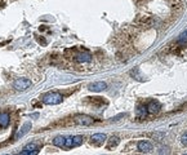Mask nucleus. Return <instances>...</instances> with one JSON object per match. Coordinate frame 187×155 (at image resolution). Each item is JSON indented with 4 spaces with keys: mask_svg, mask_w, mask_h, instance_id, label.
<instances>
[{
    "mask_svg": "<svg viewBox=\"0 0 187 155\" xmlns=\"http://www.w3.org/2000/svg\"><path fill=\"white\" fill-rule=\"evenodd\" d=\"M41 100H43V102L47 103V105H58V103L62 102L63 97L57 92H49V93H47V95H44L43 97H41Z\"/></svg>",
    "mask_w": 187,
    "mask_h": 155,
    "instance_id": "obj_1",
    "label": "nucleus"
},
{
    "mask_svg": "<svg viewBox=\"0 0 187 155\" xmlns=\"http://www.w3.org/2000/svg\"><path fill=\"white\" fill-rule=\"evenodd\" d=\"M74 121L79 126H84V127H88V126H92L94 123V119L89 115H85V114H78L74 118Z\"/></svg>",
    "mask_w": 187,
    "mask_h": 155,
    "instance_id": "obj_2",
    "label": "nucleus"
},
{
    "mask_svg": "<svg viewBox=\"0 0 187 155\" xmlns=\"http://www.w3.org/2000/svg\"><path fill=\"white\" fill-rule=\"evenodd\" d=\"M14 88L17 90H26L31 87V80L30 79H25V78H21V79H17L14 81Z\"/></svg>",
    "mask_w": 187,
    "mask_h": 155,
    "instance_id": "obj_3",
    "label": "nucleus"
},
{
    "mask_svg": "<svg viewBox=\"0 0 187 155\" xmlns=\"http://www.w3.org/2000/svg\"><path fill=\"white\" fill-rule=\"evenodd\" d=\"M107 88V84L105 81H96V83H92V84L88 85V89L92 92H102Z\"/></svg>",
    "mask_w": 187,
    "mask_h": 155,
    "instance_id": "obj_4",
    "label": "nucleus"
},
{
    "mask_svg": "<svg viewBox=\"0 0 187 155\" xmlns=\"http://www.w3.org/2000/svg\"><path fill=\"white\" fill-rule=\"evenodd\" d=\"M106 134L105 133H96V134H93V136L90 137L92 142L93 143H96V145H102L103 142L106 141Z\"/></svg>",
    "mask_w": 187,
    "mask_h": 155,
    "instance_id": "obj_5",
    "label": "nucleus"
},
{
    "mask_svg": "<svg viewBox=\"0 0 187 155\" xmlns=\"http://www.w3.org/2000/svg\"><path fill=\"white\" fill-rule=\"evenodd\" d=\"M137 147L139 151L142 152H149L152 150V145L149 142V141H139L138 145H137Z\"/></svg>",
    "mask_w": 187,
    "mask_h": 155,
    "instance_id": "obj_6",
    "label": "nucleus"
},
{
    "mask_svg": "<svg viewBox=\"0 0 187 155\" xmlns=\"http://www.w3.org/2000/svg\"><path fill=\"white\" fill-rule=\"evenodd\" d=\"M75 61L80 62V64H83V62H90L92 61V56L88 53V52H84V53H78L75 56Z\"/></svg>",
    "mask_w": 187,
    "mask_h": 155,
    "instance_id": "obj_7",
    "label": "nucleus"
},
{
    "mask_svg": "<svg viewBox=\"0 0 187 155\" xmlns=\"http://www.w3.org/2000/svg\"><path fill=\"white\" fill-rule=\"evenodd\" d=\"M159 110H160V103L158 101H151L147 105V111L150 114H156L159 112Z\"/></svg>",
    "mask_w": 187,
    "mask_h": 155,
    "instance_id": "obj_8",
    "label": "nucleus"
},
{
    "mask_svg": "<svg viewBox=\"0 0 187 155\" xmlns=\"http://www.w3.org/2000/svg\"><path fill=\"white\" fill-rule=\"evenodd\" d=\"M9 121H10L9 114L8 112H0V127H2V128L8 127Z\"/></svg>",
    "mask_w": 187,
    "mask_h": 155,
    "instance_id": "obj_9",
    "label": "nucleus"
},
{
    "mask_svg": "<svg viewBox=\"0 0 187 155\" xmlns=\"http://www.w3.org/2000/svg\"><path fill=\"white\" fill-rule=\"evenodd\" d=\"M119 142H120L119 137H116V136H112V137H110V138L107 140V145H106V147H107V149L116 147L118 145H119Z\"/></svg>",
    "mask_w": 187,
    "mask_h": 155,
    "instance_id": "obj_10",
    "label": "nucleus"
},
{
    "mask_svg": "<svg viewBox=\"0 0 187 155\" xmlns=\"http://www.w3.org/2000/svg\"><path fill=\"white\" fill-rule=\"evenodd\" d=\"M30 128H31V123H25L23 124V127L21 128V131L17 133V136H16V140H18V138H21L22 136H25V134L30 131Z\"/></svg>",
    "mask_w": 187,
    "mask_h": 155,
    "instance_id": "obj_11",
    "label": "nucleus"
},
{
    "mask_svg": "<svg viewBox=\"0 0 187 155\" xmlns=\"http://www.w3.org/2000/svg\"><path fill=\"white\" fill-rule=\"evenodd\" d=\"M65 142H66V137H63V136H57L53 140V145L57 147H65Z\"/></svg>",
    "mask_w": 187,
    "mask_h": 155,
    "instance_id": "obj_12",
    "label": "nucleus"
},
{
    "mask_svg": "<svg viewBox=\"0 0 187 155\" xmlns=\"http://www.w3.org/2000/svg\"><path fill=\"white\" fill-rule=\"evenodd\" d=\"M83 142H84V137H83V136H74V137H72V145H71V146L72 147H78V146H80Z\"/></svg>",
    "mask_w": 187,
    "mask_h": 155,
    "instance_id": "obj_13",
    "label": "nucleus"
},
{
    "mask_svg": "<svg viewBox=\"0 0 187 155\" xmlns=\"http://www.w3.org/2000/svg\"><path fill=\"white\" fill-rule=\"evenodd\" d=\"M88 98H89V101H90L92 105L98 106V105H102V103H103L102 97H88Z\"/></svg>",
    "mask_w": 187,
    "mask_h": 155,
    "instance_id": "obj_14",
    "label": "nucleus"
},
{
    "mask_svg": "<svg viewBox=\"0 0 187 155\" xmlns=\"http://www.w3.org/2000/svg\"><path fill=\"white\" fill-rule=\"evenodd\" d=\"M35 150H38L36 143H27L23 147V151H35Z\"/></svg>",
    "mask_w": 187,
    "mask_h": 155,
    "instance_id": "obj_15",
    "label": "nucleus"
},
{
    "mask_svg": "<svg viewBox=\"0 0 187 155\" xmlns=\"http://www.w3.org/2000/svg\"><path fill=\"white\" fill-rule=\"evenodd\" d=\"M137 114H138V118H144L147 114V107H139L137 110Z\"/></svg>",
    "mask_w": 187,
    "mask_h": 155,
    "instance_id": "obj_16",
    "label": "nucleus"
},
{
    "mask_svg": "<svg viewBox=\"0 0 187 155\" xmlns=\"http://www.w3.org/2000/svg\"><path fill=\"white\" fill-rule=\"evenodd\" d=\"M72 137H66V142H65V147L66 149H72Z\"/></svg>",
    "mask_w": 187,
    "mask_h": 155,
    "instance_id": "obj_17",
    "label": "nucleus"
},
{
    "mask_svg": "<svg viewBox=\"0 0 187 155\" xmlns=\"http://www.w3.org/2000/svg\"><path fill=\"white\" fill-rule=\"evenodd\" d=\"M39 154V150H35V151H23L21 152V155H38Z\"/></svg>",
    "mask_w": 187,
    "mask_h": 155,
    "instance_id": "obj_18",
    "label": "nucleus"
},
{
    "mask_svg": "<svg viewBox=\"0 0 187 155\" xmlns=\"http://www.w3.org/2000/svg\"><path fill=\"white\" fill-rule=\"evenodd\" d=\"M181 142L184 145V146H187V132L182 134V137H181Z\"/></svg>",
    "mask_w": 187,
    "mask_h": 155,
    "instance_id": "obj_19",
    "label": "nucleus"
},
{
    "mask_svg": "<svg viewBox=\"0 0 187 155\" xmlns=\"http://www.w3.org/2000/svg\"><path fill=\"white\" fill-rule=\"evenodd\" d=\"M5 155H9V154H5Z\"/></svg>",
    "mask_w": 187,
    "mask_h": 155,
    "instance_id": "obj_20",
    "label": "nucleus"
},
{
    "mask_svg": "<svg viewBox=\"0 0 187 155\" xmlns=\"http://www.w3.org/2000/svg\"><path fill=\"white\" fill-rule=\"evenodd\" d=\"M184 155H187V154H184Z\"/></svg>",
    "mask_w": 187,
    "mask_h": 155,
    "instance_id": "obj_21",
    "label": "nucleus"
}]
</instances>
